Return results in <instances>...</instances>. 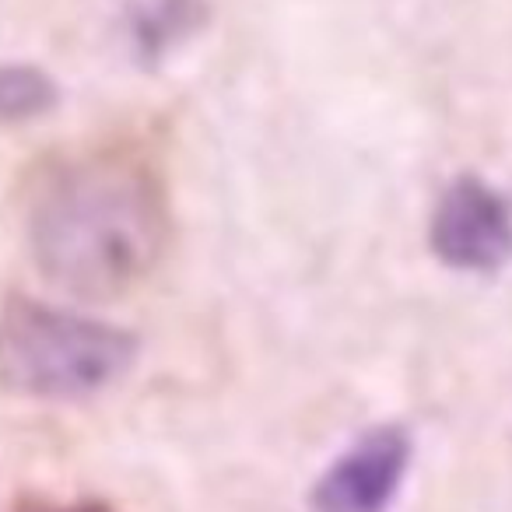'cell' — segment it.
<instances>
[{
  "label": "cell",
  "instance_id": "3",
  "mask_svg": "<svg viewBox=\"0 0 512 512\" xmlns=\"http://www.w3.org/2000/svg\"><path fill=\"white\" fill-rule=\"evenodd\" d=\"M428 239L442 264L491 274L512 256V204L481 176H456L432 211Z\"/></svg>",
  "mask_w": 512,
  "mask_h": 512
},
{
  "label": "cell",
  "instance_id": "6",
  "mask_svg": "<svg viewBox=\"0 0 512 512\" xmlns=\"http://www.w3.org/2000/svg\"><path fill=\"white\" fill-rule=\"evenodd\" d=\"M57 106V81L32 64L0 67V123H22Z\"/></svg>",
  "mask_w": 512,
  "mask_h": 512
},
{
  "label": "cell",
  "instance_id": "1",
  "mask_svg": "<svg viewBox=\"0 0 512 512\" xmlns=\"http://www.w3.org/2000/svg\"><path fill=\"white\" fill-rule=\"evenodd\" d=\"M169 232L162 176L130 148L60 158L32 190V256L53 285L81 299H113L141 285Z\"/></svg>",
  "mask_w": 512,
  "mask_h": 512
},
{
  "label": "cell",
  "instance_id": "5",
  "mask_svg": "<svg viewBox=\"0 0 512 512\" xmlns=\"http://www.w3.org/2000/svg\"><path fill=\"white\" fill-rule=\"evenodd\" d=\"M204 22V0H141L130 15V43L144 64H158Z\"/></svg>",
  "mask_w": 512,
  "mask_h": 512
},
{
  "label": "cell",
  "instance_id": "7",
  "mask_svg": "<svg viewBox=\"0 0 512 512\" xmlns=\"http://www.w3.org/2000/svg\"><path fill=\"white\" fill-rule=\"evenodd\" d=\"M8 512H116L102 498H74V502H50V498H22Z\"/></svg>",
  "mask_w": 512,
  "mask_h": 512
},
{
  "label": "cell",
  "instance_id": "4",
  "mask_svg": "<svg viewBox=\"0 0 512 512\" xmlns=\"http://www.w3.org/2000/svg\"><path fill=\"white\" fill-rule=\"evenodd\" d=\"M411 467V435L397 425L365 432L313 488V512H390Z\"/></svg>",
  "mask_w": 512,
  "mask_h": 512
},
{
  "label": "cell",
  "instance_id": "2",
  "mask_svg": "<svg viewBox=\"0 0 512 512\" xmlns=\"http://www.w3.org/2000/svg\"><path fill=\"white\" fill-rule=\"evenodd\" d=\"M137 337L95 316L36 299L0 309V386L29 400H85L120 383Z\"/></svg>",
  "mask_w": 512,
  "mask_h": 512
}]
</instances>
